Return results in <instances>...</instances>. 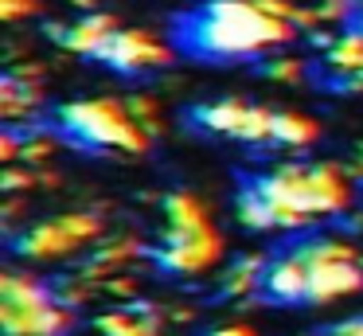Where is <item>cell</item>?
<instances>
[{
  "instance_id": "1",
  "label": "cell",
  "mask_w": 363,
  "mask_h": 336,
  "mask_svg": "<svg viewBox=\"0 0 363 336\" xmlns=\"http://www.w3.org/2000/svg\"><path fill=\"white\" fill-rule=\"evenodd\" d=\"M176 43L203 63L254 59L258 51L293 39V23L262 12L258 0H207L172 23Z\"/></svg>"
},
{
  "instance_id": "2",
  "label": "cell",
  "mask_w": 363,
  "mask_h": 336,
  "mask_svg": "<svg viewBox=\"0 0 363 336\" xmlns=\"http://www.w3.org/2000/svg\"><path fill=\"white\" fill-rule=\"evenodd\" d=\"M55 125L63 129L67 145L86 148V153H145L149 148V129L133 121L125 102L113 98H90V102H67L55 109Z\"/></svg>"
},
{
  "instance_id": "3",
  "label": "cell",
  "mask_w": 363,
  "mask_h": 336,
  "mask_svg": "<svg viewBox=\"0 0 363 336\" xmlns=\"http://www.w3.org/2000/svg\"><path fill=\"white\" fill-rule=\"evenodd\" d=\"M184 121L203 133H227V137H238L246 145L274 141V109L250 106V102H238V98L199 102V106L184 109Z\"/></svg>"
},
{
  "instance_id": "4",
  "label": "cell",
  "mask_w": 363,
  "mask_h": 336,
  "mask_svg": "<svg viewBox=\"0 0 363 336\" xmlns=\"http://www.w3.org/2000/svg\"><path fill=\"white\" fill-rule=\"evenodd\" d=\"M219 250H223L219 231L211 223H203V227H172L160 239V246L149 250V258L164 273H199L219 258Z\"/></svg>"
},
{
  "instance_id": "5",
  "label": "cell",
  "mask_w": 363,
  "mask_h": 336,
  "mask_svg": "<svg viewBox=\"0 0 363 336\" xmlns=\"http://www.w3.org/2000/svg\"><path fill=\"white\" fill-rule=\"evenodd\" d=\"M86 59L106 63L118 75H141V70H157L164 63H172V51L164 43L149 36V31H133V28H113Z\"/></svg>"
},
{
  "instance_id": "6",
  "label": "cell",
  "mask_w": 363,
  "mask_h": 336,
  "mask_svg": "<svg viewBox=\"0 0 363 336\" xmlns=\"http://www.w3.org/2000/svg\"><path fill=\"white\" fill-rule=\"evenodd\" d=\"M71 305H0V332L4 336H67L71 332Z\"/></svg>"
},
{
  "instance_id": "7",
  "label": "cell",
  "mask_w": 363,
  "mask_h": 336,
  "mask_svg": "<svg viewBox=\"0 0 363 336\" xmlns=\"http://www.w3.org/2000/svg\"><path fill=\"white\" fill-rule=\"evenodd\" d=\"M258 293L266 305H308V266L293 250L277 254L274 262H266Z\"/></svg>"
},
{
  "instance_id": "8",
  "label": "cell",
  "mask_w": 363,
  "mask_h": 336,
  "mask_svg": "<svg viewBox=\"0 0 363 336\" xmlns=\"http://www.w3.org/2000/svg\"><path fill=\"white\" fill-rule=\"evenodd\" d=\"M74 246H79V239L67 234L59 219L35 223L28 231H9V250L20 258H59V254H71Z\"/></svg>"
},
{
  "instance_id": "9",
  "label": "cell",
  "mask_w": 363,
  "mask_h": 336,
  "mask_svg": "<svg viewBox=\"0 0 363 336\" xmlns=\"http://www.w3.org/2000/svg\"><path fill=\"white\" fill-rule=\"evenodd\" d=\"M363 289V266L355 262H324L308 270V305H324L336 297L359 293Z\"/></svg>"
},
{
  "instance_id": "10",
  "label": "cell",
  "mask_w": 363,
  "mask_h": 336,
  "mask_svg": "<svg viewBox=\"0 0 363 336\" xmlns=\"http://www.w3.org/2000/svg\"><path fill=\"white\" fill-rule=\"evenodd\" d=\"M113 28H118V23H113V16H106V12H90V16H82L79 23H43V36L55 39V43L63 47V51L90 55L106 36H110Z\"/></svg>"
},
{
  "instance_id": "11",
  "label": "cell",
  "mask_w": 363,
  "mask_h": 336,
  "mask_svg": "<svg viewBox=\"0 0 363 336\" xmlns=\"http://www.w3.org/2000/svg\"><path fill=\"white\" fill-rule=\"evenodd\" d=\"M308 195H313L316 215H340L352 203V192L336 164H308Z\"/></svg>"
},
{
  "instance_id": "12",
  "label": "cell",
  "mask_w": 363,
  "mask_h": 336,
  "mask_svg": "<svg viewBox=\"0 0 363 336\" xmlns=\"http://www.w3.org/2000/svg\"><path fill=\"white\" fill-rule=\"evenodd\" d=\"M262 273H266V258L262 254H242L230 262V270L223 273L219 281V301H235V297H246L262 286Z\"/></svg>"
},
{
  "instance_id": "13",
  "label": "cell",
  "mask_w": 363,
  "mask_h": 336,
  "mask_svg": "<svg viewBox=\"0 0 363 336\" xmlns=\"http://www.w3.org/2000/svg\"><path fill=\"white\" fill-rule=\"evenodd\" d=\"M289 250L308 266V270H313V266H324V262H352L355 258V250L340 239H301V242H293Z\"/></svg>"
},
{
  "instance_id": "14",
  "label": "cell",
  "mask_w": 363,
  "mask_h": 336,
  "mask_svg": "<svg viewBox=\"0 0 363 336\" xmlns=\"http://www.w3.org/2000/svg\"><path fill=\"white\" fill-rule=\"evenodd\" d=\"M0 301L4 305H48V301H55V293H51V286H40L32 278L4 273L0 278Z\"/></svg>"
},
{
  "instance_id": "15",
  "label": "cell",
  "mask_w": 363,
  "mask_h": 336,
  "mask_svg": "<svg viewBox=\"0 0 363 336\" xmlns=\"http://www.w3.org/2000/svg\"><path fill=\"white\" fill-rule=\"evenodd\" d=\"M238 223L250 227V231H274V227H277L269 200L258 192V188H250V184L238 192Z\"/></svg>"
},
{
  "instance_id": "16",
  "label": "cell",
  "mask_w": 363,
  "mask_h": 336,
  "mask_svg": "<svg viewBox=\"0 0 363 336\" xmlns=\"http://www.w3.org/2000/svg\"><path fill=\"white\" fill-rule=\"evenodd\" d=\"M35 106H40V90H35V86L16 82V78L4 70V78H0V114H4V117H20V114H32Z\"/></svg>"
},
{
  "instance_id": "17",
  "label": "cell",
  "mask_w": 363,
  "mask_h": 336,
  "mask_svg": "<svg viewBox=\"0 0 363 336\" xmlns=\"http://www.w3.org/2000/svg\"><path fill=\"white\" fill-rule=\"evenodd\" d=\"M160 320H149V317H133V313H102V317L94 320V328L102 336H160L157 332Z\"/></svg>"
},
{
  "instance_id": "18",
  "label": "cell",
  "mask_w": 363,
  "mask_h": 336,
  "mask_svg": "<svg viewBox=\"0 0 363 336\" xmlns=\"http://www.w3.org/2000/svg\"><path fill=\"white\" fill-rule=\"evenodd\" d=\"M164 219H168V227H203L207 211L196 195L172 192V195H164Z\"/></svg>"
},
{
  "instance_id": "19",
  "label": "cell",
  "mask_w": 363,
  "mask_h": 336,
  "mask_svg": "<svg viewBox=\"0 0 363 336\" xmlns=\"http://www.w3.org/2000/svg\"><path fill=\"white\" fill-rule=\"evenodd\" d=\"M316 133H320V129H316L308 117L277 114V109H274V141H277V145H313Z\"/></svg>"
},
{
  "instance_id": "20",
  "label": "cell",
  "mask_w": 363,
  "mask_h": 336,
  "mask_svg": "<svg viewBox=\"0 0 363 336\" xmlns=\"http://www.w3.org/2000/svg\"><path fill=\"white\" fill-rule=\"evenodd\" d=\"M328 70H359L363 67V31L352 28L344 39H336V43L328 47Z\"/></svg>"
},
{
  "instance_id": "21",
  "label": "cell",
  "mask_w": 363,
  "mask_h": 336,
  "mask_svg": "<svg viewBox=\"0 0 363 336\" xmlns=\"http://www.w3.org/2000/svg\"><path fill=\"white\" fill-rule=\"evenodd\" d=\"M137 254H145V246L137 239H113V242H106V246H98L94 254H90V262H102V266H125V262H133Z\"/></svg>"
},
{
  "instance_id": "22",
  "label": "cell",
  "mask_w": 363,
  "mask_h": 336,
  "mask_svg": "<svg viewBox=\"0 0 363 336\" xmlns=\"http://www.w3.org/2000/svg\"><path fill=\"white\" fill-rule=\"evenodd\" d=\"M51 289H55V301L59 305H71V309H79L82 301H90V293H94V289H90V281L82 278H59V281H51Z\"/></svg>"
},
{
  "instance_id": "23",
  "label": "cell",
  "mask_w": 363,
  "mask_h": 336,
  "mask_svg": "<svg viewBox=\"0 0 363 336\" xmlns=\"http://www.w3.org/2000/svg\"><path fill=\"white\" fill-rule=\"evenodd\" d=\"M59 223H63V231L74 234L79 242L98 239V234H102V219L90 215V211H71V215H59Z\"/></svg>"
},
{
  "instance_id": "24",
  "label": "cell",
  "mask_w": 363,
  "mask_h": 336,
  "mask_svg": "<svg viewBox=\"0 0 363 336\" xmlns=\"http://www.w3.org/2000/svg\"><path fill=\"white\" fill-rule=\"evenodd\" d=\"M125 109H129V117H133V121H141L149 133H157V129H160L157 102H152V98H145V94H133V98H125Z\"/></svg>"
},
{
  "instance_id": "25",
  "label": "cell",
  "mask_w": 363,
  "mask_h": 336,
  "mask_svg": "<svg viewBox=\"0 0 363 336\" xmlns=\"http://www.w3.org/2000/svg\"><path fill=\"white\" fill-rule=\"evenodd\" d=\"M258 70L266 78H274V82H301V75H305V67H301L297 59H269V63H262Z\"/></svg>"
},
{
  "instance_id": "26",
  "label": "cell",
  "mask_w": 363,
  "mask_h": 336,
  "mask_svg": "<svg viewBox=\"0 0 363 336\" xmlns=\"http://www.w3.org/2000/svg\"><path fill=\"white\" fill-rule=\"evenodd\" d=\"M40 176H32V172H24V168H9L4 176H0V188L4 192H24V188H32Z\"/></svg>"
},
{
  "instance_id": "27",
  "label": "cell",
  "mask_w": 363,
  "mask_h": 336,
  "mask_svg": "<svg viewBox=\"0 0 363 336\" xmlns=\"http://www.w3.org/2000/svg\"><path fill=\"white\" fill-rule=\"evenodd\" d=\"M51 153H55V141H48V137H32L24 148H20V156H24V161H48Z\"/></svg>"
},
{
  "instance_id": "28",
  "label": "cell",
  "mask_w": 363,
  "mask_h": 336,
  "mask_svg": "<svg viewBox=\"0 0 363 336\" xmlns=\"http://www.w3.org/2000/svg\"><path fill=\"white\" fill-rule=\"evenodd\" d=\"M32 12H40L35 0H0V16L4 20H20V16H32Z\"/></svg>"
},
{
  "instance_id": "29",
  "label": "cell",
  "mask_w": 363,
  "mask_h": 336,
  "mask_svg": "<svg viewBox=\"0 0 363 336\" xmlns=\"http://www.w3.org/2000/svg\"><path fill=\"white\" fill-rule=\"evenodd\" d=\"M9 75L16 78V82H24V86H35L43 78V67H40V63H20V67H12Z\"/></svg>"
},
{
  "instance_id": "30",
  "label": "cell",
  "mask_w": 363,
  "mask_h": 336,
  "mask_svg": "<svg viewBox=\"0 0 363 336\" xmlns=\"http://www.w3.org/2000/svg\"><path fill=\"white\" fill-rule=\"evenodd\" d=\"M324 336H363V313L359 317H347V320H336Z\"/></svg>"
},
{
  "instance_id": "31",
  "label": "cell",
  "mask_w": 363,
  "mask_h": 336,
  "mask_svg": "<svg viewBox=\"0 0 363 336\" xmlns=\"http://www.w3.org/2000/svg\"><path fill=\"white\" fill-rule=\"evenodd\" d=\"M258 8H262V12H269V16H277V20H293V4H289V0H258Z\"/></svg>"
},
{
  "instance_id": "32",
  "label": "cell",
  "mask_w": 363,
  "mask_h": 336,
  "mask_svg": "<svg viewBox=\"0 0 363 336\" xmlns=\"http://www.w3.org/2000/svg\"><path fill=\"white\" fill-rule=\"evenodd\" d=\"M347 8H352V0H324V4H320V20H344Z\"/></svg>"
},
{
  "instance_id": "33",
  "label": "cell",
  "mask_w": 363,
  "mask_h": 336,
  "mask_svg": "<svg viewBox=\"0 0 363 336\" xmlns=\"http://www.w3.org/2000/svg\"><path fill=\"white\" fill-rule=\"evenodd\" d=\"M102 289H110L113 297H133V289H137V286H133V278H106V281H102Z\"/></svg>"
},
{
  "instance_id": "34",
  "label": "cell",
  "mask_w": 363,
  "mask_h": 336,
  "mask_svg": "<svg viewBox=\"0 0 363 336\" xmlns=\"http://www.w3.org/2000/svg\"><path fill=\"white\" fill-rule=\"evenodd\" d=\"M16 141H20V133H12V129L0 137V156H4V161H12V156H16V148H20Z\"/></svg>"
},
{
  "instance_id": "35",
  "label": "cell",
  "mask_w": 363,
  "mask_h": 336,
  "mask_svg": "<svg viewBox=\"0 0 363 336\" xmlns=\"http://www.w3.org/2000/svg\"><path fill=\"white\" fill-rule=\"evenodd\" d=\"M308 43H313V47H324V51H328V47H332V43H336V39H332V36H328V31H320V28H313V31H308Z\"/></svg>"
},
{
  "instance_id": "36",
  "label": "cell",
  "mask_w": 363,
  "mask_h": 336,
  "mask_svg": "<svg viewBox=\"0 0 363 336\" xmlns=\"http://www.w3.org/2000/svg\"><path fill=\"white\" fill-rule=\"evenodd\" d=\"M40 184H43V188H55L59 176H55V172H40Z\"/></svg>"
},
{
  "instance_id": "37",
  "label": "cell",
  "mask_w": 363,
  "mask_h": 336,
  "mask_svg": "<svg viewBox=\"0 0 363 336\" xmlns=\"http://www.w3.org/2000/svg\"><path fill=\"white\" fill-rule=\"evenodd\" d=\"M352 176H359V192H363V168H359V164L352 168Z\"/></svg>"
},
{
  "instance_id": "38",
  "label": "cell",
  "mask_w": 363,
  "mask_h": 336,
  "mask_svg": "<svg viewBox=\"0 0 363 336\" xmlns=\"http://www.w3.org/2000/svg\"><path fill=\"white\" fill-rule=\"evenodd\" d=\"M71 4H79V8H94V0H71Z\"/></svg>"
},
{
  "instance_id": "39",
  "label": "cell",
  "mask_w": 363,
  "mask_h": 336,
  "mask_svg": "<svg viewBox=\"0 0 363 336\" xmlns=\"http://www.w3.org/2000/svg\"><path fill=\"white\" fill-rule=\"evenodd\" d=\"M355 161H359V168H363V145H359V148H355Z\"/></svg>"
},
{
  "instance_id": "40",
  "label": "cell",
  "mask_w": 363,
  "mask_h": 336,
  "mask_svg": "<svg viewBox=\"0 0 363 336\" xmlns=\"http://www.w3.org/2000/svg\"><path fill=\"white\" fill-rule=\"evenodd\" d=\"M355 28H359V31H363V20H359V23H355Z\"/></svg>"
},
{
  "instance_id": "41",
  "label": "cell",
  "mask_w": 363,
  "mask_h": 336,
  "mask_svg": "<svg viewBox=\"0 0 363 336\" xmlns=\"http://www.w3.org/2000/svg\"><path fill=\"white\" fill-rule=\"evenodd\" d=\"M359 266H363V258H359Z\"/></svg>"
}]
</instances>
